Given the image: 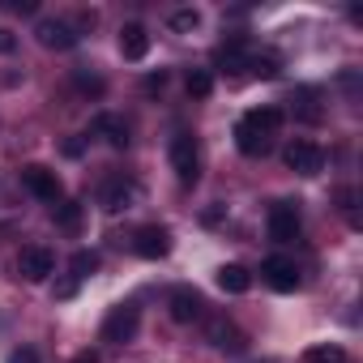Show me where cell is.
<instances>
[{"mask_svg": "<svg viewBox=\"0 0 363 363\" xmlns=\"http://www.w3.org/2000/svg\"><path fill=\"white\" fill-rule=\"evenodd\" d=\"M167 26H171L175 35H193V30L201 26V13H197V9H175V13L167 18Z\"/></svg>", "mask_w": 363, "mask_h": 363, "instance_id": "obj_23", "label": "cell"}, {"mask_svg": "<svg viewBox=\"0 0 363 363\" xmlns=\"http://www.w3.org/2000/svg\"><path fill=\"white\" fill-rule=\"evenodd\" d=\"M167 312L175 325H197V320H206V295L197 286H175L167 295Z\"/></svg>", "mask_w": 363, "mask_h": 363, "instance_id": "obj_6", "label": "cell"}, {"mask_svg": "<svg viewBox=\"0 0 363 363\" xmlns=\"http://www.w3.org/2000/svg\"><path fill=\"white\" fill-rule=\"evenodd\" d=\"M278 69H282V60L274 56V52H252V60H248V73L252 77H278Z\"/></svg>", "mask_w": 363, "mask_h": 363, "instance_id": "obj_21", "label": "cell"}, {"mask_svg": "<svg viewBox=\"0 0 363 363\" xmlns=\"http://www.w3.org/2000/svg\"><path fill=\"white\" fill-rule=\"evenodd\" d=\"M252 39L248 35H231V39H223L218 48H214V65L223 69V73H231V77H240L244 69H248V60H252Z\"/></svg>", "mask_w": 363, "mask_h": 363, "instance_id": "obj_7", "label": "cell"}, {"mask_svg": "<svg viewBox=\"0 0 363 363\" xmlns=\"http://www.w3.org/2000/svg\"><path fill=\"white\" fill-rule=\"evenodd\" d=\"M162 86H167V73H162V69H158V73H150V77H145V94H158V90H162Z\"/></svg>", "mask_w": 363, "mask_h": 363, "instance_id": "obj_27", "label": "cell"}, {"mask_svg": "<svg viewBox=\"0 0 363 363\" xmlns=\"http://www.w3.org/2000/svg\"><path fill=\"white\" fill-rule=\"evenodd\" d=\"M218 286H223L227 295H244V291L252 286V274H248L244 265H223V269H218Z\"/></svg>", "mask_w": 363, "mask_h": 363, "instance_id": "obj_18", "label": "cell"}, {"mask_svg": "<svg viewBox=\"0 0 363 363\" xmlns=\"http://www.w3.org/2000/svg\"><path fill=\"white\" fill-rule=\"evenodd\" d=\"M18 274H22L26 282H48V278L56 274V257H52V248H43V244H26V248L18 252Z\"/></svg>", "mask_w": 363, "mask_h": 363, "instance_id": "obj_10", "label": "cell"}, {"mask_svg": "<svg viewBox=\"0 0 363 363\" xmlns=\"http://www.w3.org/2000/svg\"><path fill=\"white\" fill-rule=\"evenodd\" d=\"M133 252H137L141 261H162V257L171 252V231L158 227V223H145V227L133 235Z\"/></svg>", "mask_w": 363, "mask_h": 363, "instance_id": "obj_12", "label": "cell"}, {"mask_svg": "<svg viewBox=\"0 0 363 363\" xmlns=\"http://www.w3.org/2000/svg\"><path fill=\"white\" fill-rule=\"evenodd\" d=\"M261 278H265L278 295H291V291L299 286V265H295L291 257H265V261H261Z\"/></svg>", "mask_w": 363, "mask_h": 363, "instance_id": "obj_13", "label": "cell"}, {"mask_svg": "<svg viewBox=\"0 0 363 363\" xmlns=\"http://www.w3.org/2000/svg\"><path fill=\"white\" fill-rule=\"evenodd\" d=\"M13 48H18V39H13V35H9V30H0V56H9V52H13Z\"/></svg>", "mask_w": 363, "mask_h": 363, "instance_id": "obj_29", "label": "cell"}, {"mask_svg": "<svg viewBox=\"0 0 363 363\" xmlns=\"http://www.w3.org/2000/svg\"><path fill=\"white\" fill-rule=\"evenodd\" d=\"M137 329H141V308H137V303H116V308L103 316L99 337L111 342V346H124V342L137 337Z\"/></svg>", "mask_w": 363, "mask_h": 363, "instance_id": "obj_3", "label": "cell"}, {"mask_svg": "<svg viewBox=\"0 0 363 363\" xmlns=\"http://www.w3.org/2000/svg\"><path fill=\"white\" fill-rule=\"evenodd\" d=\"M94 133H99L111 150H128V141H133V137H128V124H124L120 116H111V111H99V116H94Z\"/></svg>", "mask_w": 363, "mask_h": 363, "instance_id": "obj_15", "label": "cell"}, {"mask_svg": "<svg viewBox=\"0 0 363 363\" xmlns=\"http://www.w3.org/2000/svg\"><path fill=\"white\" fill-rule=\"evenodd\" d=\"M167 158H171V171H175V179H179L184 189H193L197 179H201V145H197V137H193L189 128H179V133L171 137Z\"/></svg>", "mask_w": 363, "mask_h": 363, "instance_id": "obj_2", "label": "cell"}, {"mask_svg": "<svg viewBox=\"0 0 363 363\" xmlns=\"http://www.w3.org/2000/svg\"><path fill=\"white\" fill-rule=\"evenodd\" d=\"M9 363H43V359H39V350H35V346H18V350L9 354Z\"/></svg>", "mask_w": 363, "mask_h": 363, "instance_id": "obj_26", "label": "cell"}, {"mask_svg": "<svg viewBox=\"0 0 363 363\" xmlns=\"http://www.w3.org/2000/svg\"><path fill=\"white\" fill-rule=\"evenodd\" d=\"M69 363H99V350H77Z\"/></svg>", "mask_w": 363, "mask_h": 363, "instance_id": "obj_30", "label": "cell"}, {"mask_svg": "<svg viewBox=\"0 0 363 363\" xmlns=\"http://www.w3.org/2000/svg\"><path fill=\"white\" fill-rule=\"evenodd\" d=\"M35 39L48 48V52H69V48H77V26L73 22H65V18H43L39 26H35Z\"/></svg>", "mask_w": 363, "mask_h": 363, "instance_id": "obj_11", "label": "cell"}, {"mask_svg": "<svg viewBox=\"0 0 363 363\" xmlns=\"http://www.w3.org/2000/svg\"><path fill=\"white\" fill-rule=\"evenodd\" d=\"M282 162H286L295 175H320V171H325V150H320L316 141L299 137V141H291V145L282 150Z\"/></svg>", "mask_w": 363, "mask_h": 363, "instance_id": "obj_8", "label": "cell"}, {"mask_svg": "<svg viewBox=\"0 0 363 363\" xmlns=\"http://www.w3.org/2000/svg\"><path fill=\"white\" fill-rule=\"evenodd\" d=\"M303 363H350V359H346V350H342V346L320 342V346H308V350H303Z\"/></svg>", "mask_w": 363, "mask_h": 363, "instance_id": "obj_20", "label": "cell"}, {"mask_svg": "<svg viewBox=\"0 0 363 363\" xmlns=\"http://www.w3.org/2000/svg\"><path fill=\"white\" fill-rule=\"evenodd\" d=\"M282 128V107H257L235 124V145L248 158H265L274 150V133Z\"/></svg>", "mask_w": 363, "mask_h": 363, "instance_id": "obj_1", "label": "cell"}, {"mask_svg": "<svg viewBox=\"0 0 363 363\" xmlns=\"http://www.w3.org/2000/svg\"><path fill=\"white\" fill-rule=\"evenodd\" d=\"M52 218H56V227L60 231H82V201H60L56 210H52Z\"/></svg>", "mask_w": 363, "mask_h": 363, "instance_id": "obj_19", "label": "cell"}, {"mask_svg": "<svg viewBox=\"0 0 363 363\" xmlns=\"http://www.w3.org/2000/svg\"><path fill=\"white\" fill-rule=\"evenodd\" d=\"M69 269H73V278H77V282H82V278H90V274L99 269V252L77 248V252H73V261H69Z\"/></svg>", "mask_w": 363, "mask_h": 363, "instance_id": "obj_24", "label": "cell"}, {"mask_svg": "<svg viewBox=\"0 0 363 363\" xmlns=\"http://www.w3.org/2000/svg\"><path fill=\"white\" fill-rule=\"evenodd\" d=\"M291 107H295V116H299L303 124H320V120H325V107H320V94H316L312 86H303V90H295V94H291Z\"/></svg>", "mask_w": 363, "mask_h": 363, "instance_id": "obj_17", "label": "cell"}, {"mask_svg": "<svg viewBox=\"0 0 363 363\" xmlns=\"http://www.w3.org/2000/svg\"><path fill=\"white\" fill-rule=\"evenodd\" d=\"M265 227H269V240H274V244H291V240H299V227H303L299 201H291V197L274 201V206H269V218H265Z\"/></svg>", "mask_w": 363, "mask_h": 363, "instance_id": "obj_5", "label": "cell"}, {"mask_svg": "<svg viewBox=\"0 0 363 363\" xmlns=\"http://www.w3.org/2000/svg\"><path fill=\"white\" fill-rule=\"evenodd\" d=\"M145 52H150V30L141 22H128L120 30V56L124 60H145Z\"/></svg>", "mask_w": 363, "mask_h": 363, "instance_id": "obj_16", "label": "cell"}, {"mask_svg": "<svg viewBox=\"0 0 363 363\" xmlns=\"http://www.w3.org/2000/svg\"><path fill=\"white\" fill-rule=\"evenodd\" d=\"M77 295V278H65V282H56V299H73Z\"/></svg>", "mask_w": 363, "mask_h": 363, "instance_id": "obj_28", "label": "cell"}, {"mask_svg": "<svg viewBox=\"0 0 363 363\" xmlns=\"http://www.w3.org/2000/svg\"><path fill=\"white\" fill-rule=\"evenodd\" d=\"M73 86H77L82 94H94V99L103 94V77H99V73H86V69H77V73H73Z\"/></svg>", "mask_w": 363, "mask_h": 363, "instance_id": "obj_25", "label": "cell"}, {"mask_svg": "<svg viewBox=\"0 0 363 363\" xmlns=\"http://www.w3.org/2000/svg\"><path fill=\"white\" fill-rule=\"evenodd\" d=\"M133 197H137V184H133V179H124V175H116V179H107V189H103V210L107 214H120V210L133 206Z\"/></svg>", "mask_w": 363, "mask_h": 363, "instance_id": "obj_14", "label": "cell"}, {"mask_svg": "<svg viewBox=\"0 0 363 363\" xmlns=\"http://www.w3.org/2000/svg\"><path fill=\"white\" fill-rule=\"evenodd\" d=\"M65 154H69V158H77V154H82V141H77V137H69V141H65Z\"/></svg>", "mask_w": 363, "mask_h": 363, "instance_id": "obj_31", "label": "cell"}, {"mask_svg": "<svg viewBox=\"0 0 363 363\" xmlns=\"http://www.w3.org/2000/svg\"><path fill=\"white\" fill-rule=\"evenodd\" d=\"M22 189H26L30 197L48 201V206H60V201H65L60 175H56L52 167H43V162H26V167H22Z\"/></svg>", "mask_w": 363, "mask_h": 363, "instance_id": "obj_4", "label": "cell"}, {"mask_svg": "<svg viewBox=\"0 0 363 363\" xmlns=\"http://www.w3.org/2000/svg\"><path fill=\"white\" fill-rule=\"evenodd\" d=\"M184 86H189L193 99H210V94H214V73H210V69H189V82H184Z\"/></svg>", "mask_w": 363, "mask_h": 363, "instance_id": "obj_22", "label": "cell"}, {"mask_svg": "<svg viewBox=\"0 0 363 363\" xmlns=\"http://www.w3.org/2000/svg\"><path fill=\"white\" fill-rule=\"evenodd\" d=\"M206 342L214 350H227V354H244L248 350V333L235 320H227V316H210L206 320Z\"/></svg>", "mask_w": 363, "mask_h": 363, "instance_id": "obj_9", "label": "cell"}]
</instances>
